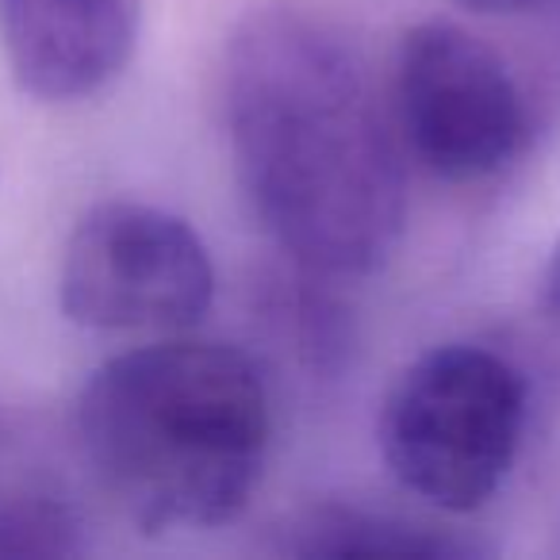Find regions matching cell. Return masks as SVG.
<instances>
[{
  "label": "cell",
  "instance_id": "cell-3",
  "mask_svg": "<svg viewBox=\"0 0 560 560\" xmlns=\"http://www.w3.org/2000/svg\"><path fill=\"white\" fill-rule=\"evenodd\" d=\"M526 430V381L480 346H438L399 373L381 411L392 476L445 514H472L503 488Z\"/></svg>",
  "mask_w": 560,
  "mask_h": 560
},
{
  "label": "cell",
  "instance_id": "cell-7",
  "mask_svg": "<svg viewBox=\"0 0 560 560\" xmlns=\"http://www.w3.org/2000/svg\"><path fill=\"white\" fill-rule=\"evenodd\" d=\"M296 557H468L476 545L453 541L415 522L392 514H369L353 506H323L312 511L284 545Z\"/></svg>",
  "mask_w": 560,
  "mask_h": 560
},
{
  "label": "cell",
  "instance_id": "cell-1",
  "mask_svg": "<svg viewBox=\"0 0 560 560\" xmlns=\"http://www.w3.org/2000/svg\"><path fill=\"white\" fill-rule=\"evenodd\" d=\"M226 139L257 223L296 265L369 277L404 238V154L358 50L319 16L261 9L226 47Z\"/></svg>",
  "mask_w": 560,
  "mask_h": 560
},
{
  "label": "cell",
  "instance_id": "cell-8",
  "mask_svg": "<svg viewBox=\"0 0 560 560\" xmlns=\"http://www.w3.org/2000/svg\"><path fill=\"white\" fill-rule=\"evenodd\" d=\"M85 552V522L58 491L0 480V560H55Z\"/></svg>",
  "mask_w": 560,
  "mask_h": 560
},
{
  "label": "cell",
  "instance_id": "cell-6",
  "mask_svg": "<svg viewBox=\"0 0 560 560\" xmlns=\"http://www.w3.org/2000/svg\"><path fill=\"white\" fill-rule=\"evenodd\" d=\"M142 0H0V55L20 93L73 104L104 93L139 47Z\"/></svg>",
  "mask_w": 560,
  "mask_h": 560
},
{
  "label": "cell",
  "instance_id": "cell-2",
  "mask_svg": "<svg viewBox=\"0 0 560 560\" xmlns=\"http://www.w3.org/2000/svg\"><path fill=\"white\" fill-rule=\"evenodd\" d=\"M73 427L96 483L147 534L238 518L272 438L254 361L192 338L108 358L81 388Z\"/></svg>",
  "mask_w": 560,
  "mask_h": 560
},
{
  "label": "cell",
  "instance_id": "cell-5",
  "mask_svg": "<svg viewBox=\"0 0 560 560\" xmlns=\"http://www.w3.org/2000/svg\"><path fill=\"white\" fill-rule=\"evenodd\" d=\"M396 119L442 180H483L522 147L526 108L506 62L453 20L411 27L396 58Z\"/></svg>",
  "mask_w": 560,
  "mask_h": 560
},
{
  "label": "cell",
  "instance_id": "cell-9",
  "mask_svg": "<svg viewBox=\"0 0 560 560\" xmlns=\"http://www.w3.org/2000/svg\"><path fill=\"white\" fill-rule=\"evenodd\" d=\"M457 4H465L472 12H522L541 4V0H457Z\"/></svg>",
  "mask_w": 560,
  "mask_h": 560
},
{
  "label": "cell",
  "instance_id": "cell-11",
  "mask_svg": "<svg viewBox=\"0 0 560 560\" xmlns=\"http://www.w3.org/2000/svg\"><path fill=\"white\" fill-rule=\"evenodd\" d=\"M0 434H4V422H0Z\"/></svg>",
  "mask_w": 560,
  "mask_h": 560
},
{
  "label": "cell",
  "instance_id": "cell-4",
  "mask_svg": "<svg viewBox=\"0 0 560 560\" xmlns=\"http://www.w3.org/2000/svg\"><path fill=\"white\" fill-rule=\"evenodd\" d=\"M215 269L180 215L139 200H104L78 219L62 249L58 304L96 335H177L208 315Z\"/></svg>",
  "mask_w": 560,
  "mask_h": 560
},
{
  "label": "cell",
  "instance_id": "cell-10",
  "mask_svg": "<svg viewBox=\"0 0 560 560\" xmlns=\"http://www.w3.org/2000/svg\"><path fill=\"white\" fill-rule=\"evenodd\" d=\"M549 296H552V304L560 307V249H557V257H552V272H549Z\"/></svg>",
  "mask_w": 560,
  "mask_h": 560
}]
</instances>
